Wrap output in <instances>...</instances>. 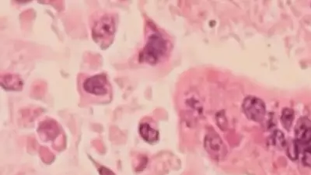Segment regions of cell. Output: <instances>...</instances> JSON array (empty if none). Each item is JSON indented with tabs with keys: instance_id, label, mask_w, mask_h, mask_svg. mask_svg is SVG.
<instances>
[{
	"instance_id": "obj_3",
	"label": "cell",
	"mask_w": 311,
	"mask_h": 175,
	"mask_svg": "<svg viewBox=\"0 0 311 175\" xmlns=\"http://www.w3.org/2000/svg\"><path fill=\"white\" fill-rule=\"evenodd\" d=\"M91 30L93 40L104 49L110 46L116 36L117 19L110 12H98L91 19Z\"/></svg>"
},
{
	"instance_id": "obj_2",
	"label": "cell",
	"mask_w": 311,
	"mask_h": 175,
	"mask_svg": "<svg viewBox=\"0 0 311 175\" xmlns=\"http://www.w3.org/2000/svg\"><path fill=\"white\" fill-rule=\"evenodd\" d=\"M78 86L82 97L91 102L106 103L111 99V84L105 73H81Z\"/></svg>"
},
{
	"instance_id": "obj_6",
	"label": "cell",
	"mask_w": 311,
	"mask_h": 175,
	"mask_svg": "<svg viewBox=\"0 0 311 175\" xmlns=\"http://www.w3.org/2000/svg\"><path fill=\"white\" fill-rule=\"evenodd\" d=\"M296 142L299 145H310L311 144V122L307 118L299 119L295 127Z\"/></svg>"
},
{
	"instance_id": "obj_7",
	"label": "cell",
	"mask_w": 311,
	"mask_h": 175,
	"mask_svg": "<svg viewBox=\"0 0 311 175\" xmlns=\"http://www.w3.org/2000/svg\"><path fill=\"white\" fill-rule=\"evenodd\" d=\"M139 135L146 142L150 144L157 142L159 139V132L157 129L153 127L150 123L147 122H142L138 127Z\"/></svg>"
},
{
	"instance_id": "obj_5",
	"label": "cell",
	"mask_w": 311,
	"mask_h": 175,
	"mask_svg": "<svg viewBox=\"0 0 311 175\" xmlns=\"http://www.w3.org/2000/svg\"><path fill=\"white\" fill-rule=\"evenodd\" d=\"M206 151L214 158L219 159L227 154V147L216 132H210L206 136L205 140Z\"/></svg>"
},
{
	"instance_id": "obj_4",
	"label": "cell",
	"mask_w": 311,
	"mask_h": 175,
	"mask_svg": "<svg viewBox=\"0 0 311 175\" xmlns=\"http://www.w3.org/2000/svg\"><path fill=\"white\" fill-rule=\"evenodd\" d=\"M242 107L244 114L250 120L260 123L265 118L266 113L265 103L256 97H247L243 102Z\"/></svg>"
},
{
	"instance_id": "obj_10",
	"label": "cell",
	"mask_w": 311,
	"mask_h": 175,
	"mask_svg": "<svg viewBox=\"0 0 311 175\" xmlns=\"http://www.w3.org/2000/svg\"><path fill=\"white\" fill-rule=\"evenodd\" d=\"M302 162L306 167H311V145H308L303 151Z\"/></svg>"
},
{
	"instance_id": "obj_8",
	"label": "cell",
	"mask_w": 311,
	"mask_h": 175,
	"mask_svg": "<svg viewBox=\"0 0 311 175\" xmlns=\"http://www.w3.org/2000/svg\"><path fill=\"white\" fill-rule=\"evenodd\" d=\"M294 111L291 108H284L281 116V123L287 130H290L294 119Z\"/></svg>"
},
{
	"instance_id": "obj_1",
	"label": "cell",
	"mask_w": 311,
	"mask_h": 175,
	"mask_svg": "<svg viewBox=\"0 0 311 175\" xmlns=\"http://www.w3.org/2000/svg\"><path fill=\"white\" fill-rule=\"evenodd\" d=\"M169 51V42L154 23L148 21L145 27L144 45L137 55L140 65L156 66L162 63Z\"/></svg>"
},
{
	"instance_id": "obj_11",
	"label": "cell",
	"mask_w": 311,
	"mask_h": 175,
	"mask_svg": "<svg viewBox=\"0 0 311 175\" xmlns=\"http://www.w3.org/2000/svg\"><path fill=\"white\" fill-rule=\"evenodd\" d=\"M99 172H100V174L101 175H116L111 170L106 168V167H101V168L99 170Z\"/></svg>"
},
{
	"instance_id": "obj_9",
	"label": "cell",
	"mask_w": 311,
	"mask_h": 175,
	"mask_svg": "<svg viewBox=\"0 0 311 175\" xmlns=\"http://www.w3.org/2000/svg\"><path fill=\"white\" fill-rule=\"evenodd\" d=\"M272 139H273L274 145H278V147H281V148H284V147L287 145L285 136H284V133H281L280 131H275L274 132Z\"/></svg>"
}]
</instances>
